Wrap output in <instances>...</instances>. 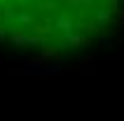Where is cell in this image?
Here are the masks:
<instances>
[{
    "instance_id": "obj_1",
    "label": "cell",
    "mask_w": 124,
    "mask_h": 121,
    "mask_svg": "<svg viewBox=\"0 0 124 121\" xmlns=\"http://www.w3.org/2000/svg\"><path fill=\"white\" fill-rule=\"evenodd\" d=\"M119 0H0V37L40 49H75L105 35Z\"/></svg>"
}]
</instances>
